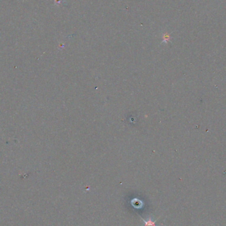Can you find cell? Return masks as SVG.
<instances>
[{"instance_id":"obj_1","label":"cell","mask_w":226,"mask_h":226,"mask_svg":"<svg viewBox=\"0 0 226 226\" xmlns=\"http://www.w3.org/2000/svg\"><path fill=\"white\" fill-rule=\"evenodd\" d=\"M141 219H142L144 226H158L156 225V221L158 219L154 221V220L152 219V217L151 216H149L148 219H144L142 217H141Z\"/></svg>"},{"instance_id":"obj_2","label":"cell","mask_w":226,"mask_h":226,"mask_svg":"<svg viewBox=\"0 0 226 226\" xmlns=\"http://www.w3.org/2000/svg\"><path fill=\"white\" fill-rule=\"evenodd\" d=\"M131 204L132 205L133 207L137 209H140L141 208L143 207V202L141 201L140 200L138 199V198H134L131 201Z\"/></svg>"}]
</instances>
